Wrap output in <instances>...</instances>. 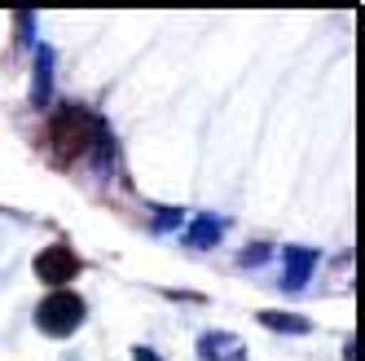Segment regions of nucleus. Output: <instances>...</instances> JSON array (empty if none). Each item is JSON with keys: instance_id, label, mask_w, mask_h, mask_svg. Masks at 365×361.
I'll use <instances>...</instances> for the list:
<instances>
[{"instance_id": "3", "label": "nucleus", "mask_w": 365, "mask_h": 361, "mask_svg": "<svg viewBox=\"0 0 365 361\" xmlns=\"http://www.w3.org/2000/svg\"><path fill=\"white\" fill-rule=\"evenodd\" d=\"M322 265V251L317 247H282V291H304L312 269Z\"/></svg>"}, {"instance_id": "9", "label": "nucleus", "mask_w": 365, "mask_h": 361, "mask_svg": "<svg viewBox=\"0 0 365 361\" xmlns=\"http://www.w3.org/2000/svg\"><path fill=\"white\" fill-rule=\"evenodd\" d=\"M264 260H269V247H264V243H255V247L242 251V265H247V269H251V265H264Z\"/></svg>"}, {"instance_id": "1", "label": "nucleus", "mask_w": 365, "mask_h": 361, "mask_svg": "<svg viewBox=\"0 0 365 361\" xmlns=\"http://www.w3.org/2000/svg\"><path fill=\"white\" fill-rule=\"evenodd\" d=\"M36 326L44 335H53V340H66L84 326V300L75 291H53L48 300L36 304Z\"/></svg>"}, {"instance_id": "8", "label": "nucleus", "mask_w": 365, "mask_h": 361, "mask_svg": "<svg viewBox=\"0 0 365 361\" xmlns=\"http://www.w3.org/2000/svg\"><path fill=\"white\" fill-rule=\"evenodd\" d=\"M180 220H185V212H180V208H159V212H154V220H150V229H154V234H168V229H176Z\"/></svg>"}, {"instance_id": "6", "label": "nucleus", "mask_w": 365, "mask_h": 361, "mask_svg": "<svg viewBox=\"0 0 365 361\" xmlns=\"http://www.w3.org/2000/svg\"><path fill=\"white\" fill-rule=\"evenodd\" d=\"M220 234H225V216H194L190 229H185V243L194 251H207V247L220 243Z\"/></svg>"}, {"instance_id": "11", "label": "nucleus", "mask_w": 365, "mask_h": 361, "mask_svg": "<svg viewBox=\"0 0 365 361\" xmlns=\"http://www.w3.org/2000/svg\"><path fill=\"white\" fill-rule=\"evenodd\" d=\"M348 361H361V340H348Z\"/></svg>"}, {"instance_id": "2", "label": "nucleus", "mask_w": 365, "mask_h": 361, "mask_svg": "<svg viewBox=\"0 0 365 361\" xmlns=\"http://www.w3.org/2000/svg\"><path fill=\"white\" fill-rule=\"evenodd\" d=\"M75 273H80V255H75L66 243H53V247H44L36 255V278L48 282V287H66Z\"/></svg>"}, {"instance_id": "10", "label": "nucleus", "mask_w": 365, "mask_h": 361, "mask_svg": "<svg viewBox=\"0 0 365 361\" xmlns=\"http://www.w3.org/2000/svg\"><path fill=\"white\" fill-rule=\"evenodd\" d=\"M133 361H159V352H150V348H137V352H133Z\"/></svg>"}, {"instance_id": "5", "label": "nucleus", "mask_w": 365, "mask_h": 361, "mask_svg": "<svg viewBox=\"0 0 365 361\" xmlns=\"http://www.w3.org/2000/svg\"><path fill=\"white\" fill-rule=\"evenodd\" d=\"M31 101H36V106H48V101H53V49H48V44L36 49V84H31Z\"/></svg>"}, {"instance_id": "7", "label": "nucleus", "mask_w": 365, "mask_h": 361, "mask_svg": "<svg viewBox=\"0 0 365 361\" xmlns=\"http://www.w3.org/2000/svg\"><path fill=\"white\" fill-rule=\"evenodd\" d=\"M259 322H264L269 330H282V335H308V330H312V322H308V317L277 313V308H264V313H259Z\"/></svg>"}, {"instance_id": "4", "label": "nucleus", "mask_w": 365, "mask_h": 361, "mask_svg": "<svg viewBox=\"0 0 365 361\" xmlns=\"http://www.w3.org/2000/svg\"><path fill=\"white\" fill-rule=\"evenodd\" d=\"M198 361H247V344L233 330H202L198 335Z\"/></svg>"}]
</instances>
